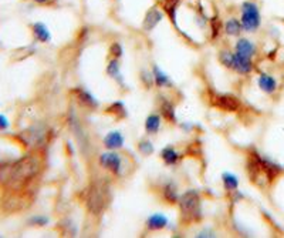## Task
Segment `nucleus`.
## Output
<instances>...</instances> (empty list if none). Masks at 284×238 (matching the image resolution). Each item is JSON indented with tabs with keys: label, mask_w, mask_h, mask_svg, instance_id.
Returning <instances> with one entry per match:
<instances>
[{
	"label": "nucleus",
	"mask_w": 284,
	"mask_h": 238,
	"mask_svg": "<svg viewBox=\"0 0 284 238\" xmlns=\"http://www.w3.org/2000/svg\"><path fill=\"white\" fill-rule=\"evenodd\" d=\"M233 58H235V53H232L229 50H222L219 53V62L228 68L233 67Z\"/></svg>",
	"instance_id": "nucleus-26"
},
{
	"label": "nucleus",
	"mask_w": 284,
	"mask_h": 238,
	"mask_svg": "<svg viewBox=\"0 0 284 238\" xmlns=\"http://www.w3.org/2000/svg\"><path fill=\"white\" fill-rule=\"evenodd\" d=\"M209 24H211L212 29V38L215 40L220 34V32H222V20L218 16H215V18H212L209 20Z\"/></svg>",
	"instance_id": "nucleus-27"
},
{
	"label": "nucleus",
	"mask_w": 284,
	"mask_h": 238,
	"mask_svg": "<svg viewBox=\"0 0 284 238\" xmlns=\"http://www.w3.org/2000/svg\"><path fill=\"white\" fill-rule=\"evenodd\" d=\"M31 33H33L34 40L38 43H48L51 40V33L44 23H40V22L34 23L31 26Z\"/></svg>",
	"instance_id": "nucleus-15"
},
{
	"label": "nucleus",
	"mask_w": 284,
	"mask_h": 238,
	"mask_svg": "<svg viewBox=\"0 0 284 238\" xmlns=\"http://www.w3.org/2000/svg\"><path fill=\"white\" fill-rule=\"evenodd\" d=\"M179 154H178V152L175 150L174 147H165L162 152H161V158L164 160V162H165L166 166H175L176 162H178V160H179Z\"/></svg>",
	"instance_id": "nucleus-24"
},
{
	"label": "nucleus",
	"mask_w": 284,
	"mask_h": 238,
	"mask_svg": "<svg viewBox=\"0 0 284 238\" xmlns=\"http://www.w3.org/2000/svg\"><path fill=\"white\" fill-rule=\"evenodd\" d=\"M235 52L239 53V54H243V56H248V58H252L256 56L257 48L255 43H252L249 38H239L236 42V46H235Z\"/></svg>",
	"instance_id": "nucleus-12"
},
{
	"label": "nucleus",
	"mask_w": 284,
	"mask_h": 238,
	"mask_svg": "<svg viewBox=\"0 0 284 238\" xmlns=\"http://www.w3.org/2000/svg\"><path fill=\"white\" fill-rule=\"evenodd\" d=\"M212 104L226 113H236L242 108V103L233 94H216L212 98Z\"/></svg>",
	"instance_id": "nucleus-6"
},
{
	"label": "nucleus",
	"mask_w": 284,
	"mask_h": 238,
	"mask_svg": "<svg viewBox=\"0 0 284 238\" xmlns=\"http://www.w3.org/2000/svg\"><path fill=\"white\" fill-rule=\"evenodd\" d=\"M159 127H161V116L155 113L148 116L145 122V132L148 134H156L159 132Z\"/></svg>",
	"instance_id": "nucleus-25"
},
{
	"label": "nucleus",
	"mask_w": 284,
	"mask_h": 238,
	"mask_svg": "<svg viewBox=\"0 0 284 238\" xmlns=\"http://www.w3.org/2000/svg\"><path fill=\"white\" fill-rule=\"evenodd\" d=\"M105 113L108 116H112L115 120H122L127 117V110H125V106L121 102H114L112 104H110L107 107Z\"/></svg>",
	"instance_id": "nucleus-21"
},
{
	"label": "nucleus",
	"mask_w": 284,
	"mask_h": 238,
	"mask_svg": "<svg viewBox=\"0 0 284 238\" xmlns=\"http://www.w3.org/2000/svg\"><path fill=\"white\" fill-rule=\"evenodd\" d=\"M181 220L186 224H193L202 220V198L196 190H188L179 197Z\"/></svg>",
	"instance_id": "nucleus-3"
},
{
	"label": "nucleus",
	"mask_w": 284,
	"mask_h": 238,
	"mask_svg": "<svg viewBox=\"0 0 284 238\" xmlns=\"http://www.w3.org/2000/svg\"><path fill=\"white\" fill-rule=\"evenodd\" d=\"M108 52H110V56L112 58H119L121 56H122V53H124V48H122V46H121L119 43L115 42V43H112V44H111L110 50H108Z\"/></svg>",
	"instance_id": "nucleus-29"
},
{
	"label": "nucleus",
	"mask_w": 284,
	"mask_h": 238,
	"mask_svg": "<svg viewBox=\"0 0 284 238\" xmlns=\"http://www.w3.org/2000/svg\"><path fill=\"white\" fill-rule=\"evenodd\" d=\"M71 94L74 96V98L77 100V103L81 107H85V108H97L98 107L97 98L88 90H85L84 87H75L71 90Z\"/></svg>",
	"instance_id": "nucleus-10"
},
{
	"label": "nucleus",
	"mask_w": 284,
	"mask_h": 238,
	"mask_svg": "<svg viewBox=\"0 0 284 238\" xmlns=\"http://www.w3.org/2000/svg\"><path fill=\"white\" fill-rule=\"evenodd\" d=\"M248 172L252 182H273L284 172V167L279 162H273L267 157H263L257 152H252L248 156Z\"/></svg>",
	"instance_id": "nucleus-2"
},
{
	"label": "nucleus",
	"mask_w": 284,
	"mask_h": 238,
	"mask_svg": "<svg viewBox=\"0 0 284 238\" xmlns=\"http://www.w3.org/2000/svg\"><path fill=\"white\" fill-rule=\"evenodd\" d=\"M9 120H7V117L3 114H0V130H7L9 128Z\"/></svg>",
	"instance_id": "nucleus-31"
},
{
	"label": "nucleus",
	"mask_w": 284,
	"mask_h": 238,
	"mask_svg": "<svg viewBox=\"0 0 284 238\" xmlns=\"http://www.w3.org/2000/svg\"><path fill=\"white\" fill-rule=\"evenodd\" d=\"M30 222H31L33 226H40V227H43V226L48 224V218L44 217V216H36V217H33V218L30 220Z\"/></svg>",
	"instance_id": "nucleus-30"
},
{
	"label": "nucleus",
	"mask_w": 284,
	"mask_h": 238,
	"mask_svg": "<svg viewBox=\"0 0 284 238\" xmlns=\"http://www.w3.org/2000/svg\"><path fill=\"white\" fill-rule=\"evenodd\" d=\"M162 198L168 204H176L179 201L178 190H176V186H175L174 181H168L162 186Z\"/></svg>",
	"instance_id": "nucleus-18"
},
{
	"label": "nucleus",
	"mask_w": 284,
	"mask_h": 238,
	"mask_svg": "<svg viewBox=\"0 0 284 238\" xmlns=\"http://www.w3.org/2000/svg\"><path fill=\"white\" fill-rule=\"evenodd\" d=\"M108 188L104 184H92L87 191L85 204L92 214H100L102 210L107 207V202L110 200Z\"/></svg>",
	"instance_id": "nucleus-4"
},
{
	"label": "nucleus",
	"mask_w": 284,
	"mask_h": 238,
	"mask_svg": "<svg viewBox=\"0 0 284 238\" xmlns=\"http://www.w3.org/2000/svg\"><path fill=\"white\" fill-rule=\"evenodd\" d=\"M33 2L37 4H51L53 3V0H33Z\"/></svg>",
	"instance_id": "nucleus-32"
},
{
	"label": "nucleus",
	"mask_w": 284,
	"mask_h": 238,
	"mask_svg": "<svg viewBox=\"0 0 284 238\" xmlns=\"http://www.w3.org/2000/svg\"><path fill=\"white\" fill-rule=\"evenodd\" d=\"M107 74L111 78H114L115 82H118L121 86H124V78H122L118 58H111L110 62H108V64H107Z\"/></svg>",
	"instance_id": "nucleus-20"
},
{
	"label": "nucleus",
	"mask_w": 284,
	"mask_h": 238,
	"mask_svg": "<svg viewBox=\"0 0 284 238\" xmlns=\"http://www.w3.org/2000/svg\"><path fill=\"white\" fill-rule=\"evenodd\" d=\"M240 12H242L240 22H242L243 30L250 32V33L256 32L262 24V14H260V9H259L256 2H252V0L243 2Z\"/></svg>",
	"instance_id": "nucleus-5"
},
{
	"label": "nucleus",
	"mask_w": 284,
	"mask_h": 238,
	"mask_svg": "<svg viewBox=\"0 0 284 238\" xmlns=\"http://www.w3.org/2000/svg\"><path fill=\"white\" fill-rule=\"evenodd\" d=\"M181 3H182V0H159V8L165 13V16L169 19V22L176 28V30H179L178 10H179Z\"/></svg>",
	"instance_id": "nucleus-9"
},
{
	"label": "nucleus",
	"mask_w": 284,
	"mask_h": 238,
	"mask_svg": "<svg viewBox=\"0 0 284 238\" xmlns=\"http://www.w3.org/2000/svg\"><path fill=\"white\" fill-rule=\"evenodd\" d=\"M232 70H235L239 74H249L253 72V60L252 58L248 56H243V54H239L235 52V58H233V67Z\"/></svg>",
	"instance_id": "nucleus-11"
},
{
	"label": "nucleus",
	"mask_w": 284,
	"mask_h": 238,
	"mask_svg": "<svg viewBox=\"0 0 284 238\" xmlns=\"http://www.w3.org/2000/svg\"><path fill=\"white\" fill-rule=\"evenodd\" d=\"M138 150L142 152L144 156H149V154L154 152V146H152L151 142L144 140V142H139V144H138Z\"/></svg>",
	"instance_id": "nucleus-28"
},
{
	"label": "nucleus",
	"mask_w": 284,
	"mask_h": 238,
	"mask_svg": "<svg viewBox=\"0 0 284 238\" xmlns=\"http://www.w3.org/2000/svg\"><path fill=\"white\" fill-rule=\"evenodd\" d=\"M100 164L102 168L108 170L114 176H121L122 172V158L118 152L110 150L107 152H102L100 156Z\"/></svg>",
	"instance_id": "nucleus-7"
},
{
	"label": "nucleus",
	"mask_w": 284,
	"mask_h": 238,
	"mask_svg": "<svg viewBox=\"0 0 284 238\" xmlns=\"http://www.w3.org/2000/svg\"><path fill=\"white\" fill-rule=\"evenodd\" d=\"M222 182L228 192H235L239 188V178L233 172H223L222 174Z\"/></svg>",
	"instance_id": "nucleus-23"
},
{
	"label": "nucleus",
	"mask_w": 284,
	"mask_h": 238,
	"mask_svg": "<svg viewBox=\"0 0 284 238\" xmlns=\"http://www.w3.org/2000/svg\"><path fill=\"white\" fill-rule=\"evenodd\" d=\"M43 170V158L38 152H30L16 162L0 166V187L4 190H27Z\"/></svg>",
	"instance_id": "nucleus-1"
},
{
	"label": "nucleus",
	"mask_w": 284,
	"mask_h": 238,
	"mask_svg": "<svg viewBox=\"0 0 284 238\" xmlns=\"http://www.w3.org/2000/svg\"><path fill=\"white\" fill-rule=\"evenodd\" d=\"M159 110H161V117L165 118L168 123L174 124L176 123V114H175V106L162 97L161 100V106H159Z\"/></svg>",
	"instance_id": "nucleus-19"
},
{
	"label": "nucleus",
	"mask_w": 284,
	"mask_h": 238,
	"mask_svg": "<svg viewBox=\"0 0 284 238\" xmlns=\"http://www.w3.org/2000/svg\"><path fill=\"white\" fill-rule=\"evenodd\" d=\"M257 84L260 87V90L265 92L266 94H273L276 90H277V80L273 76L267 74V73H262L259 76Z\"/></svg>",
	"instance_id": "nucleus-13"
},
{
	"label": "nucleus",
	"mask_w": 284,
	"mask_h": 238,
	"mask_svg": "<svg viewBox=\"0 0 284 238\" xmlns=\"http://www.w3.org/2000/svg\"><path fill=\"white\" fill-rule=\"evenodd\" d=\"M152 77H154L155 86L159 87V88H168V87L172 86V82H171L169 76L166 74L164 70H161L156 64L152 66Z\"/></svg>",
	"instance_id": "nucleus-17"
},
{
	"label": "nucleus",
	"mask_w": 284,
	"mask_h": 238,
	"mask_svg": "<svg viewBox=\"0 0 284 238\" xmlns=\"http://www.w3.org/2000/svg\"><path fill=\"white\" fill-rule=\"evenodd\" d=\"M104 146L108 150L117 152V150H119L124 146V136L119 133V132H110L104 137Z\"/></svg>",
	"instance_id": "nucleus-16"
},
{
	"label": "nucleus",
	"mask_w": 284,
	"mask_h": 238,
	"mask_svg": "<svg viewBox=\"0 0 284 238\" xmlns=\"http://www.w3.org/2000/svg\"><path fill=\"white\" fill-rule=\"evenodd\" d=\"M169 224L168 217L164 216L162 212H155L152 216H149L147 220V228L149 231H159V230L166 228V226Z\"/></svg>",
	"instance_id": "nucleus-14"
},
{
	"label": "nucleus",
	"mask_w": 284,
	"mask_h": 238,
	"mask_svg": "<svg viewBox=\"0 0 284 238\" xmlns=\"http://www.w3.org/2000/svg\"><path fill=\"white\" fill-rule=\"evenodd\" d=\"M223 30L228 36H239L243 30V26H242V22L236 18H230L225 26H223Z\"/></svg>",
	"instance_id": "nucleus-22"
},
{
	"label": "nucleus",
	"mask_w": 284,
	"mask_h": 238,
	"mask_svg": "<svg viewBox=\"0 0 284 238\" xmlns=\"http://www.w3.org/2000/svg\"><path fill=\"white\" fill-rule=\"evenodd\" d=\"M164 16H165V13L161 10L159 4L152 6L145 13V18H144V22H142V30L144 32H152L164 20Z\"/></svg>",
	"instance_id": "nucleus-8"
}]
</instances>
